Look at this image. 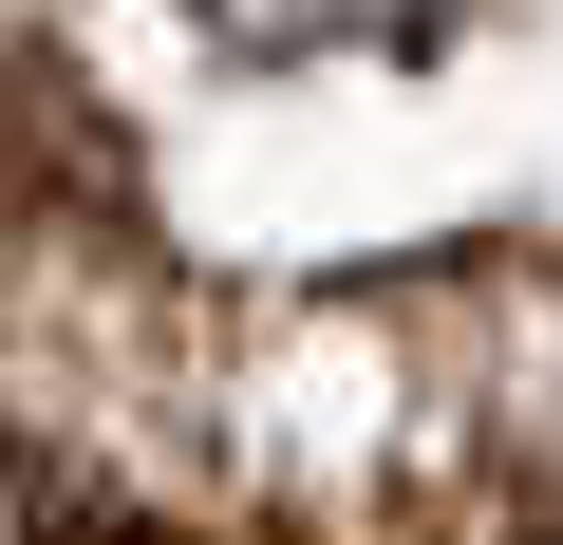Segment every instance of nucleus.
Segmentation results:
<instances>
[{"label": "nucleus", "mask_w": 563, "mask_h": 545, "mask_svg": "<svg viewBox=\"0 0 563 545\" xmlns=\"http://www.w3.org/2000/svg\"><path fill=\"white\" fill-rule=\"evenodd\" d=\"M207 39H244V57H432L470 0H188Z\"/></svg>", "instance_id": "nucleus-1"}]
</instances>
